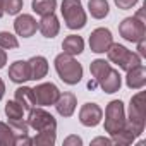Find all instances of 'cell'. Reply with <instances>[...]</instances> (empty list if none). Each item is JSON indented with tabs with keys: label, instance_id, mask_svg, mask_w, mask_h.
<instances>
[{
	"label": "cell",
	"instance_id": "6da1fadb",
	"mask_svg": "<svg viewBox=\"0 0 146 146\" xmlns=\"http://www.w3.org/2000/svg\"><path fill=\"white\" fill-rule=\"evenodd\" d=\"M146 125V100L144 91H137L129 103V113L125 115V127L132 131L136 137H139L144 132Z\"/></svg>",
	"mask_w": 146,
	"mask_h": 146
},
{
	"label": "cell",
	"instance_id": "7a4b0ae2",
	"mask_svg": "<svg viewBox=\"0 0 146 146\" xmlns=\"http://www.w3.org/2000/svg\"><path fill=\"white\" fill-rule=\"evenodd\" d=\"M53 64H55V70H57V74H58V78L65 83V84H69V86H74V84H78V83H81V79H83V65L72 57V55H67V53H58L57 57H55V60H53Z\"/></svg>",
	"mask_w": 146,
	"mask_h": 146
},
{
	"label": "cell",
	"instance_id": "3957f363",
	"mask_svg": "<svg viewBox=\"0 0 146 146\" xmlns=\"http://www.w3.org/2000/svg\"><path fill=\"white\" fill-rule=\"evenodd\" d=\"M60 14L64 17L65 26L72 31L83 29L88 23V16H86V11L83 7L81 0H62Z\"/></svg>",
	"mask_w": 146,
	"mask_h": 146
},
{
	"label": "cell",
	"instance_id": "277c9868",
	"mask_svg": "<svg viewBox=\"0 0 146 146\" xmlns=\"http://www.w3.org/2000/svg\"><path fill=\"white\" fill-rule=\"evenodd\" d=\"M105 53H107V57H108V60H110L112 64H117V65H119L122 70H125V72H127L129 69H134V67H137L139 64H143V62H141V57H139L136 52H131L127 46H124V45H120V43H112Z\"/></svg>",
	"mask_w": 146,
	"mask_h": 146
},
{
	"label": "cell",
	"instance_id": "5b68a950",
	"mask_svg": "<svg viewBox=\"0 0 146 146\" xmlns=\"http://www.w3.org/2000/svg\"><path fill=\"white\" fill-rule=\"evenodd\" d=\"M125 125V107L122 100H112L105 108V132L113 136Z\"/></svg>",
	"mask_w": 146,
	"mask_h": 146
},
{
	"label": "cell",
	"instance_id": "8992f818",
	"mask_svg": "<svg viewBox=\"0 0 146 146\" xmlns=\"http://www.w3.org/2000/svg\"><path fill=\"white\" fill-rule=\"evenodd\" d=\"M144 23L146 21L139 19L137 16L125 17L119 24V35L129 43H137L139 40L146 38V24Z\"/></svg>",
	"mask_w": 146,
	"mask_h": 146
},
{
	"label": "cell",
	"instance_id": "52a82bcc",
	"mask_svg": "<svg viewBox=\"0 0 146 146\" xmlns=\"http://www.w3.org/2000/svg\"><path fill=\"white\" fill-rule=\"evenodd\" d=\"M28 125L29 129L41 132V131H57V120L55 117L46 112L43 107H33L28 113Z\"/></svg>",
	"mask_w": 146,
	"mask_h": 146
},
{
	"label": "cell",
	"instance_id": "ba28073f",
	"mask_svg": "<svg viewBox=\"0 0 146 146\" xmlns=\"http://www.w3.org/2000/svg\"><path fill=\"white\" fill-rule=\"evenodd\" d=\"M35 91V100H36V107H50L55 105L60 90L57 88V84L53 83H40L33 88Z\"/></svg>",
	"mask_w": 146,
	"mask_h": 146
},
{
	"label": "cell",
	"instance_id": "9c48e42d",
	"mask_svg": "<svg viewBox=\"0 0 146 146\" xmlns=\"http://www.w3.org/2000/svg\"><path fill=\"white\" fill-rule=\"evenodd\" d=\"M112 43H113V36L108 28H96L90 35V48L95 53H105Z\"/></svg>",
	"mask_w": 146,
	"mask_h": 146
},
{
	"label": "cell",
	"instance_id": "30bf717a",
	"mask_svg": "<svg viewBox=\"0 0 146 146\" xmlns=\"http://www.w3.org/2000/svg\"><path fill=\"white\" fill-rule=\"evenodd\" d=\"M103 119V110L98 103L88 102L79 108V122L84 127H96Z\"/></svg>",
	"mask_w": 146,
	"mask_h": 146
},
{
	"label": "cell",
	"instance_id": "8fae6325",
	"mask_svg": "<svg viewBox=\"0 0 146 146\" xmlns=\"http://www.w3.org/2000/svg\"><path fill=\"white\" fill-rule=\"evenodd\" d=\"M14 31L17 36L31 38L38 31V21L31 14H17L16 21H14Z\"/></svg>",
	"mask_w": 146,
	"mask_h": 146
},
{
	"label": "cell",
	"instance_id": "7c38bea8",
	"mask_svg": "<svg viewBox=\"0 0 146 146\" xmlns=\"http://www.w3.org/2000/svg\"><path fill=\"white\" fill-rule=\"evenodd\" d=\"M53 107H55V110L60 117H65V119L72 117L76 112V107H78V98H76L74 93H69V91L60 93Z\"/></svg>",
	"mask_w": 146,
	"mask_h": 146
},
{
	"label": "cell",
	"instance_id": "4fadbf2b",
	"mask_svg": "<svg viewBox=\"0 0 146 146\" xmlns=\"http://www.w3.org/2000/svg\"><path fill=\"white\" fill-rule=\"evenodd\" d=\"M125 86L129 90H143L146 86V67L143 64L125 72Z\"/></svg>",
	"mask_w": 146,
	"mask_h": 146
},
{
	"label": "cell",
	"instance_id": "5bb4252c",
	"mask_svg": "<svg viewBox=\"0 0 146 146\" xmlns=\"http://www.w3.org/2000/svg\"><path fill=\"white\" fill-rule=\"evenodd\" d=\"M29 65V79L31 81H41L48 74V60L43 55H35L28 60Z\"/></svg>",
	"mask_w": 146,
	"mask_h": 146
},
{
	"label": "cell",
	"instance_id": "9a60e30c",
	"mask_svg": "<svg viewBox=\"0 0 146 146\" xmlns=\"http://www.w3.org/2000/svg\"><path fill=\"white\" fill-rule=\"evenodd\" d=\"M100 88L107 93V95H112V93H117L122 86V76L120 72L113 67H110V70L107 72V74L100 79Z\"/></svg>",
	"mask_w": 146,
	"mask_h": 146
},
{
	"label": "cell",
	"instance_id": "2e32d148",
	"mask_svg": "<svg viewBox=\"0 0 146 146\" xmlns=\"http://www.w3.org/2000/svg\"><path fill=\"white\" fill-rule=\"evenodd\" d=\"M38 31H40L45 38H48V40L55 38V36L58 35V31H60V23H58L57 16H55V14L41 16V19L38 21Z\"/></svg>",
	"mask_w": 146,
	"mask_h": 146
},
{
	"label": "cell",
	"instance_id": "e0dca14e",
	"mask_svg": "<svg viewBox=\"0 0 146 146\" xmlns=\"http://www.w3.org/2000/svg\"><path fill=\"white\" fill-rule=\"evenodd\" d=\"M9 78L16 84H24L29 81V65L28 60H16L9 67Z\"/></svg>",
	"mask_w": 146,
	"mask_h": 146
},
{
	"label": "cell",
	"instance_id": "ac0fdd59",
	"mask_svg": "<svg viewBox=\"0 0 146 146\" xmlns=\"http://www.w3.org/2000/svg\"><path fill=\"white\" fill-rule=\"evenodd\" d=\"M62 50H64V53L72 55V57L81 55L84 52V40L78 35H69L62 41Z\"/></svg>",
	"mask_w": 146,
	"mask_h": 146
},
{
	"label": "cell",
	"instance_id": "d6986e66",
	"mask_svg": "<svg viewBox=\"0 0 146 146\" xmlns=\"http://www.w3.org/2000/svg\"><path fill=\"white\" fill-rule=\"evenodd\" d=\"M14 100H16L19 105H23L24 110H31L33 107H36L35 91H33V88H29V86H19V88L16 90Z\"/></svg>",
	"mask_w": 146,
	"mask_h": 146
},
{
	"label": "cell",
	"instance_id": "ffe728a7",
	"mask_svg": "<svg viewBox=\"0 0 146 146\" xmlns=\"http://www.w3.org/2000/svg\"><path fill=\"white\" fill-rule=\"evenodd\" d=\"M88 11L91 17L95 19H105L110 12V5L107 0H90L88 2Z\"/></svg>",
	"mask_w": 146,
	"mask_h": 146
},
{
	"label": "cell",
	"instance_id": "44dd1931",
	"mask_svg": "<svg viewBox=\"0 0 146 146\" xmlns=\"http://www.w3.org/2000/svg\"><path fill=\"white\" fill-rule=\"evenodd\" d=\"M31 9L38 16L53 14L55 9H57V0H33V2H31Z\"/></svg>",
	"mask_w": 146,
	"mask_h": 146
},
{
	"label": "cell",
	"instance_id": "7402d4cb",
	"mask_svg": "<svg viewBox=\"0 0 146 146\" xmlns=\"http://www.w3.org/2000/svg\"><path fill=\"white\" fill-rule=\"evenodd\" d=\"M110 67H112V65H110L105 58H96V60H93V62L90 64V72H91V76L95 78V81L100 83V79L110 70Z\"/></svg>",
	"mask_w": 146,
	"mask_h": 146
},
{
	"label": "cell",
	"instance_id": "603a6c76",
	"mask_svg": "<svg viewBox=\"0 0 146 146\" xmlns=\"http://www.w3.org/2000/svg\"><path fill=\"white\" fill-rule=\"evenodd\" d=\"M57 141V131H41L31 137V144L36 146H53Z\"/></svg>",
	"mask_w": 146,
	"mask_h": 146
},
{
	"label": "cell",
	"instance_id": "cb8c5ba5",
	"mask_svg": "<svg viewBox=\"0 0 146 146\" xmlns=\"http://www.w3.org/2000/svg\"><path fill=\"white\" fill-rule=\"evenodd\" d=\"M112 137V143L113 144H122V146H129V144H132L134 141H136V136L132 134V131H129L125 125L119 131V132H115L113 136H110Z\"/></svg>",
	"mask_w": 146,
	"mask_h": 146
},
{
	"label": "cell",
	"instance_id": "d4e9b609",
	"mask_svg": "<svg viewBox=\"0 0 146 146\" xmlns=\"http://www.w3.org/2000/svg\"><path fill=\"white\" fill-rule=\"evenodd\" d=\"M5 115L9 120H17V119H24V108L23 105H19L16 100H9L5 103Z\"/></svg>",
	"mask_w": 146,
	"mask_h": 146
},
{
	"label": "cell",
	"instance_id": "484cf974",
	"mask_svg": "<svg viewBox=\"0 0 146 146\" xmlns=\"http://www.w3.org/2000/svg\"><path fill=\"white\" fill-rule=\"evenodd\" d=\"M0 146H16V136L5 122H0Z\"/></svg>",
	"mask_w": 146,
	"mask_h": 146
},
{
	"label": "cell",
	"instance_id": "4316f807",
	"mask_svg": "<svg viewBox=\"0 0 146 146\" xmlns=\"http://www.w3.org/2000/svg\"><path fill=\"white\" fill-rule=\"evenodd\" d=\"M0 48H4V50H16V48H19L17 36L9 33V31H0Z\"/></svg>",
	"mask_w": 146,
	"mask_h": 146
},
{
	"label": "cell",
	"instance_id": "83f0119b",
	"mask_svg": "<svg viewBox=\"0 0 146 146\" xmlns=\"http://www.w3.org/2000/svg\"><path fill=\"white\" fill-rule=\"evenodd\" d=\"M23 0H4V12L9 16H17L23 11Z\"/></svg>",
	"mask_w": 146,
	"mask_h": 146
},
{
	"label": "cell",
	"instance_id": "f1b7e54d",
	"mask_svg": "<svg viewBox=\"0 0 146 146\" xmlns=\"http://www.w3.org/2000/svg\"><path fill=\"white\" fill-rule=\"evenodd\" d=\"M115 2V5L120 9V11H129V9H132L139 0H113Z\"/></svg>",
	"mask_w": 146,
	"mask_h": 146
},
{
	"label": "cell",
	"instance_id": "f546056e",
	"mask_svg": "<svg viewBox=\"0 0 146 146\" xmlns=\"http://www.w3.org/2000/svg\"><path fill=\"white\" fill-rule=\"evenodd\" d=\"M83 144V139L76 134H70L64 139V146H81Z\"/></svg>",
	"mask_w": 146,
	"mask_h": 146
},
{
	"label": "cell",
	"instance_id": "4dcf8cb0",
	"mask_svg": "<svg viewBox=\"0 0 146 146\" xmlns=\"http://www.w3.org/2000/svg\"><path fill=\"white\" fill-rule=\"evenodd\" d=\"M136 45H137V55H139L141 58H146V38L139 40Z\"/></svg>",
	"mask_w": 146,
	"mask_h": 146
},
{
	"label": "cell",
	"instance_id": "1f68e13d",
	"mask_svg": "<svg viewBox=\"0 0 146 146\" xmlns=\"http://www.w3.org/2000/svg\"><path fill=\"white\" fill-rule=\"evenodd\" d=\"M91 144L95 146V144H113V143H112V137H103V136H100V137L91 139Z\"/></svg>",
	"mask_w": 146,
	"mask_h": 146
},
{
	"label": "cell",
	"instance_id": "d6a6232c",
	"mask_svg": "<svg viewBox=\"0 0 146 146\" xmlns=\"http://www.w3.org/2000/svg\"><path fill=\"white\" fill-rule=\"evenodd\" d=\"M7 64V52L4 48H0V69H4Z\"/></svg>",
	"mask_w": 146,
	"mask_h": 146
},
{
	"label": "cell",
	"instance_id": "836d02e7",
	"mask_svg": "<svg viewBox=\"0 0 146 146\" xmlns=\"http://www.w3.org/2000/svg\"><path fill=\"white\" fill-rule=\"evenodd\" d=\"M4 95H5V83H4L2 78H0V100L4 98Z\"/></svg>",
	"mask_w": 146,
	"mask_h": 146
},
{
	"label": "cell",
	"instance_id": "e575fe53",
	"mask_svg": "<svg viewBox=\"0 0 146 146\" xmlns=\"http://www.w3.org/2000/svg\"><path fill=\"white\" fill-rule=\"evenodd\" d=\"M5 12H4V0H0V17H2Z\"/></svg>",
	"mask_w": 146,
	"mask_h": 146
}]
</instances>
